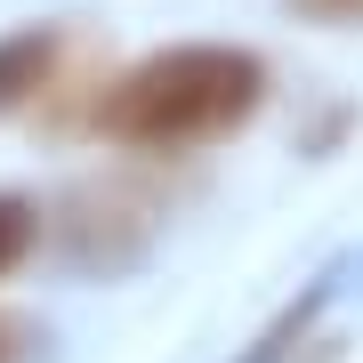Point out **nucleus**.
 Wrapping results in <instances>:
<instances>
[{"label":"nucleus","instance_id":"nucleus-1","mask_svg":"<svg viewBox=\"0 0 363 363\" xmlns=\"http://www.w3.org/2000/svg\"><path fill=\"white\" fill-rule=\"evenodd\" d=\"M267 105V65L234 40H186V49H162L130 65L89 105V130L113 138V145H210V138H234L250 113Z\"/></svg>","mask_w":363,"mask_h":363},{"label":"nucleus","instance_id":"nucleus-2","mask_svg":"<svg viewBox=\"0 0 363 363\" xmlns=\"http://www.w3.org/2000/svg\"><path fill=\"white\" fill-rule=\"evenodd\" d=\"M49 57H57V40H49V33H25V40H9V49H0V105H25V97L40 89V81L57 73Z\"/></svg>","mask_w":363,"mask_h":363},{"label":"nucleus","instance_id":"nucleus-3","mask_svg":"<svg viewBox=\"0 0 363 363\" xmlns=\"http://www.w3.org/2000/svg\"><path fill=\"white\" fill-rule=\"evenodd\" d=\"M33 242H40V210H33L25 194H0V274L25 267V259H33Z\"/></svg>","mask_w":363,"mask_h":363},{"label":"nucleus","instance_id":"nucleus-4","mask_svg":"<svg viewBox=\"0 0 363 363\" xmlns=\"http://www.w3.org/2000/svg\"><path fill=\"white\" fill-rule=\"evenodd\" d=\"M291 16H307V25H363V0H291Z\"/></svg>","mask_w":363,"mask_h":363},{"label":"nucleus","instance_id":"nucleus-5","mask_svg":"<svg viewBox=\"0 0 363 363\" xmlns=\"http://www.w3.org/2000/svg\"><path fill=\"white\" fill-rule=\"evenodd\" d=\"M0 363H16V339H9V323H0Z\"/></svg>","mask_w":363,"mask_h":363}]
</instances>
